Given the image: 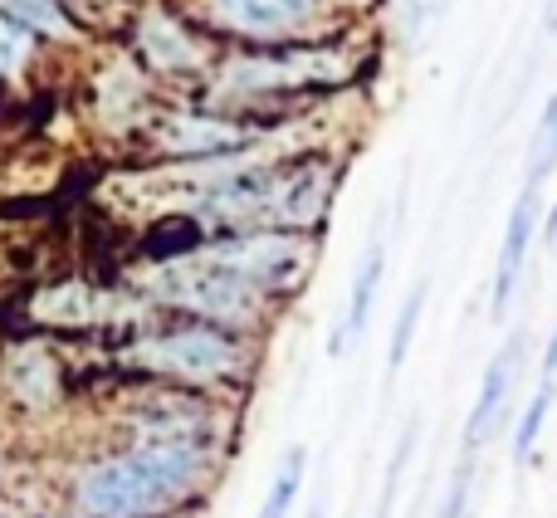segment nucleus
<instances>
[{
	"label": "nucleus",
	"mask_w": 557,
	"mask_h": 518,
	"mask_svg": "<svg viewBox=\"0 0 557 518\" xmlns=\"http://www.w3.org/2000/svg\"><path fill=\"white\" fill-rule=\"evenodd\" d=\"M211 465V445L137 441L133 451L88 465L74 480V504L84 518H162L196 499Z\"/></svg>",
	"instance_id": "nucleus-1"
},
{
	"label": "nucleus",
	"mask_w": 557,
	"mask_h": 518,
	"mask_svg": "<svg viewBox=\"0 0 557 518\" xmlns=\"http://www.w3.org/2000/svg\"><path fill=\"white\" fill-rule=\"evenodd\" d=\"M211 264L240 274L245 284H255L264 298H288L304 288V279L313 274V235H288L270 231V225H250V231H235L231 240L211 245Z\"/></svg>",
	"instance_id": "nucleus-2"
},
{
	"label": "nucleus",
	"mask_w": 557,
	"mask_h": 518,
	"mask_svg": "<svg viewBox=\"0 0 557 518\" xmlns=\"http://www.w3.org/2000/svg\"><path fill=\"white\" fill-rule=\"evenodd\" d=\"M137 362L157 367V372H172L182 382H225V377H240L250 367L240 333L221 323H196V328H176V333L147 337L137 347Z\"/></svg>",
	"instance_id": "nucleus-3"
},
{
	"label": "nucleus",
	"mask_w": 557,
	"mask_h": 518,
	"mask_svg": "<svg viewBox=\"0 0 557 518\" xmlns=\"http://www.w3.org/2000/svg\"><path fill=\"white\" fill-rule=\"evenodd\" d=\"M529 357H533L529 328H513L499 343V353L490 357V367H484V377H480V392H474V402H470V416H465V455H480L484 445H494L504 435V425H509V416H513V402H519Z\"/></svg>",
	"instance_id": "nucleus-4"
},
{
	"label": "nucleus",
	"mask_w": 557,
	"mask_h": 518,
	"mask_svg": "<svg viewBox=\"0 0 557 518\" xmlns=\"http://www.w3.org/2000/svg\"><path fill=\"white\" fill-rule=\"evenodd\" d=\"M162 288L166 298H176V304L196 308L201 318H211V323L221 328H250L260 323V313L270 308V298L260 294L255 284H245L240 274H231V269L221 264H196V269H176V274H162Z\"/></svg>",
	"instance_id": "nucleus-5"
},
{
	"label": "nucleus",
	"mask_w": 557,
	"mask_h": 518,
	"mask_svg": "<svg viewBox=\"0 0 557 518\" xmlns=\"http://www.w3.org/2000/svg\"><path fill=\"white\" fill-rule=\"evenodd\" d=\"M337 176H343V166L327 162V157H298V162H288L278 172L264 225L270 231H288V235H318L327 211H333Z\"/></svg>",
	"instance_id": "nucleus-6"
},
{
	"label": "nucleus",
	"mask_w": 557,
	"mask_h": 518,
	"mask_svg": "<svg viewBox=\"0 0 557 518\" xmlns=\"http://www.w3.org/2000/svg\"><path fill=\"white\" fill-rule=\"evenodd\" d=\"M543 215H548V201L533 186H519L509 206V221H504L499 235V255H494V279H490V318H509L513 298L523 288V274H529L533 245L543 235Z\"/></svg>",
	"instance_id": "nucleus-7"
},
{
	"label": "nucleus",
	"mask_w": 557,
	"mask_h": 518,
	"mask_svg": "<svg viewBox=\"0 0 557 518\" xmlns=\"http://www.w3.org/2000/svg\"><path fill=\"white\" fill-rule=\"evenodd\" d=\"M211 15L240 35L284 39L313 29L323 20V0H211Z\"/></svg>",
	"instance_id": "nucleus-8"
},
{
	"label": "nucleus",
	"mask_w": 557,
	"mask_h": 518,
	"mask_svg": "<svg viewBox=\"0 0 557 518\" xmlns=\"http://www.w3.org/2000/svg\"><path fill=\"white\" fill-rule=\"evenodd\" d=\"M382 279H386V245L382 240H367L362 259L352 269V284H347V304H343V318H337L333 337H327V353L343 357L347 347L362 343L367 323H372V308H376V294H382Z\"/></svg>",
	"instance_id": "nucleus-9"
},
{
	"label": "nucleus",
	"mask_w": 557,
	"mask_h": 518,
	"mask_svg": "<svg viewBox=\"0 0 557 518\" xmlns=\"http://www.w3.org/2000/svg\"><path fill=\"white\" fill-rule=\"evenodd\" d=\"M162 147L182 157H221L245 147V133L235 123H221V118H172L162 127Z\"/></svg>",
	"instance_id": "nucleus-10"
},
{
	"label": "nucleus",
	"mask_w": 557,
	"mask_h": 518,
	"mask_svg": "<svg viewBox=\"0 0 557 518\" xmlns=\"http://www.w3.org/2000/svg\"><path fill=\"white\" fill-rule=\"evenodd\" d=\"M553 406H557V382L553 377H539L529 402H523V411H519V421H513V441H509L519 470L539 460V445H543V431H548V421H553Z\"/></svg>",
	"instance_id": "nucleus-11"
},
{
	"label": "nucleus",
	"mask_w": 557,
	"mask_h": 518,
	"mask_svg": "<svg viewBox=\"0 0 557 518\" xmlns=\"http://www.w3.org/2000/svg\"><path fill=\"white\" fill-rule=\"evenodd\" d=\"M553 176H557V94L543 98L539 118H533L529 147H523V186L548 192Z\"/></svg>",
	"instance_id": "nucleus-12"
},
{
	"label": "nucleus",
	"mask_w": 557,
	"mask_h": 518,
	"mask_svg": "<svg viewBox=\"0 0 557 518\" xmlns=\"http://www.w3.org/2000/svg\"><path fill=\"white\" fill-rule=\"evenodd\" d=\"M5 382L15 392V402H25V406H49L59 392V372L45 347H20L5 367Z\"/></svg>",
	"instance_id": "nucleus-13"
},
{
	"label": "nucleus",
	"mask_w": 557,
	"mask_h": 518,
	"mask_svg": "<svg viewBox=\"0 0 557 518\" xmlns=\"http://www.w3.org/2000/svg\"><path fill=\"white\" fill-rule=\"evenodd\" d=\"M304 480H308V451L304 445H288V451L278 455V465L270 474V490H264L260 514L255 518H288L298 504V494H304Z\"/></svg>",
	"instance_id": "nucleus-14"
},
{
	"label": "nucleus",
	"mask_w": 557,
	"mask_h": 518,
	"mask_svg": "<svg viewBox=\"0 0 557 518\" xmlns=\"http://www.w3.org/2000/svg\"><path fill=\"white\" fill-rule=\"evenodd\" d=\"M425 298H431V279H416L411 288H406L401 308H396V323H392V343H386V372H401L406 357H411V343H416V328H421L425 318Z\"/></svg>",
	"instance_id": "nucleus-15"
},
{
	"label": "nucleus",
	"mask_w": 557,
	"mask_h": 518,
	"mask_svg": "<svg viewBox=\"0 0 557 518\" xmlns=\"http://www.w3.org/2000/svg\"><path fill=\"white\" fill-rule=\"evenodd\" d=\"M143 49H147V59H152V64H162V69H186V64H196V45H191V39H186L166 15H152V20L143 25Z\"/></svg>",
	"instance_id": "nucleus-16"
},
{
	"label": "nucleus",
	"mask_w": 557,
	"mask_h": 518,
	"mask_svg": "<svg viewBox=\"0 0 557 518\" xmlns=\"http://www.w3.org/2000/svg\"><path fill=\"white\" fill-rule=\"evenodd\" d=\"M35 313L49 318V323H84V318L94 313V294H88L84 284H59L39 298Z\"/></svg>",
	"instance_id": "nucleus-17"
},
{
	"label": "nucleus",
	"mask_w": 557,
	"mask_h": 518,
	"mask_svg": "<svg viewBox=\"0 0 557 518\" xmlns=\"http://www.w3.org/2000/svg\"><path fill=\"white\" fill-rule=\"evenodd\" d=\"M416 435H421V421H411V425H406V431H401V441H396V451H392V465H386L382 499H376V514H372V518H392V504H396V484H401V470H406V465H411Z\"/></svg>",
	"instance_id": "nucleus-18"
},
{
	"label": "nucleus",
	"mask_w": 557,
	"mask_h": 518,
	"mask_svg": "<svg viewBox=\"0 0 557 518\" xmlns=\"http://www.w3.org/2000/svg\"><path fill=\"white\" fill-rule=\"evenodd\" d=\"M0 5H5L15 20H25L29 29H49V35H59V29H64L54 0H0Z\"/></svg>",
	"instance_id": "nucleus-19"
},
{
	"label": "nucleus",
	"mask_w": 557,
	"mask_h": 518,
	"mask_svg": "<svg viewBox=\"0 0 557 518\" xmlns=\"http://www.w3.org/2000/svg\"><path fill=\"white\" fill-rule=\"evenodd\" d=\"M25 54H29V35L15 29L10 20H0V74H15L25 64Z\"/></svg>",
	"instance_id": "nucleus-20"
},
{
	"label": "nucleus",
	"mask_w": 557,
	"mask_h": 518,
	"mask_svg": "<svg viewBox=\"0 0 557 518\" xmlns=\"http://www.w3.org/2000/svg\"><path fill=\"white\" fill-rule=\"evenodd\" d=\"M539 377H553L557 382V328L548 333V343L539 347Z\"/></svg>",
	"instance_id": "nucleus-21"
},
{
	"label": "nucleus",
	"mask_w": 557,
	"mask_h": 518,
	"mask_svg": "<svg viewBox=\"0 0 557 518\" xmlns=\"http://www.w3.org/2000/svg\"><path fill=\"white\" fill-rule=\"evenodd\" d=\"M308 518H327V509H323V504H313V509H308Z\"/></svg>",
	"instance_id": "nucleus-22"
}]
</instances>
